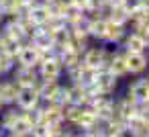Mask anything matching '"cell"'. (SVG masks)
Returning <instances> with one entry per match:
<instances>
[{
    "label": "cell",
    "mask_w": 149,
    "mask_h": 137,
    "mask_svg": "<svg viewBox=\"0 0 149 137\" xmlns=\"http://www.w3.org/2000/svg\"><path fill=\"white\" fill-rule=\"evenodd\" d=\"M21 115H23V110L19 108V106H4L2 108V113H0V131H8L19 119H21Z\"/></svg>",
    "instance_id": "5bb4252c"
},
{
    "label": "cell",
    "mask_w": 149,
    "mask_h": 137,
    "mask_svg": "<svg viewBox=\"0 0 149 137\" xmlns=\"http://www.w3.org/2000/svg\"><path fill=\"white\" fill-rule=\"evenodd\" d=\"M72 135H74V127L68 123H61L49 129V137H72Z\"/></svg>",
    "instance_id": "7402d4cb"
},
{
    "label": "cell",
    "mask_w": 149,
    "mask_h": 137,
    "mask_svg": "<svg viewBox=\"0 0 149 137\" xmlns=\"http://www.w3.org/2000/svg\"><path fill=\"white\" fill-rule=\"evenodd\" d=\"M0 78H4V76H2V74H0Z\"/></svg>",
    "instance_id": "836d02e7"
},
{
    "label": "cell",
    "mask_w": 149,
    "mask_h": 137,
    "mask_svg": "<svg viewBox=\"0 0 149 137\" xmlns=\"http://www.w3.org/2000/svg\"><path fill=\"white\" fill-rule=\"evenodd\" d=\"M10 78L19 84V86H35L39 80V72L33 66H17L10 72Z\"/></svg>",
    "instance_id": "ba28073f"
},
{
    "label": "cell",
    "mask_w": 149,
    "mask_h": 137,
    "mask_svg": "<svg viewBox=\"0 0 149 137\" xmlns=\"http://www.w3.org/2000/svg\"><path fill=\"white\" fill-rule=\"evenodd\" d=\"M125 96L137 104L141 102H147L149 100V76H137L129 86H127V92Z\"/></svg>",
    "instance_id": "3957f363"
},
{
    "label": "cell",
    "mask_w": 149,
    "mask_h": 137,
    "mask_svg": "<svg viewBox=\"0 0 149 137\" xmlns=\"http://www.w3.org/2000/svg\"><path fill=\"white\" fill-rule=\"evenodd\" d=\"M21 2H23V4H29V0H21Z\"/></svg>",
    "instance_id": "4dcf8cb0"
},
{
    "label": "cell",
    "mask_w": 149,
    "mask_h": 137,
    "mask_svg": "<svg viewBox=\"0 0 149 137\" xmlns=\"http://www.w3.org/2000/svg\"><path fill=\"white\" fill-rule=\"evenodd\" d=\"M15 59H17V66H33V68H37V66H39V49H37L33 43L25 41V43L19 47Z\"/></svg>",
    "instance_id": "9c48e42d"
},
{
    "label": "cell",
    "mask_w": 149,
    "mask_h": 137,
    "mask_svg": "<svg viewBox=\"0 0 149 137\" xmlns=\"http://www.w3.org/2000/svg\"><path fill=\"white\" fill-rule=\"evenodd\" d=\"M106 59H108V47L104 45H88L82 53V64L94 70L106 66Z\"/></svg>",
    "instance_id": "277c9868"
},
{
    "label": "cell",
    "mask_w": 149,
    "mask_h": 137,
    "mask_svg": "<svg viewBox=\"0 0 149 137\" xmlns=\"http://www.w3.org/2000/svg\"><path fill=\"white\" fill-rule=\"evenodd\" d=\"M29 19H31V23L33 25H45V21L49 19V13H47V8H29V15H27Z\"/></svg>",
    "instance_id": "44dd1931"
},
{
    "label": "cell",
    "mask_w": 149,
    "mask_h": 137,
    "mask_svg": "<svg viewBox=\"0 0 149 137\" xmlns=\"http://www.w3.org/2000/svg\"><path fill=\"white\" fill-rule=\"evenodd\" d=\"M2 108H4V104H2V102H0V113H2Z\"/></svg>",
    "instance_id": "f546056e"
},
{
    "label": "cell",
    "mask_w": 149,
    "mask_h": 137,
    "mask_svg": "<svg viewBox=\"0 0 149 137\" xmlns=\"http://www.w3.org/2000/svg\"><path fill=\"white\" fill-rule=\"evenodd\" d=\"M125 127H127V135H147L149 123H147L141 115H135V117H131V119L125 123Z\"/></svg>",
    "instance_id": "e0dca14e"
},
{
    "label": "cell",
    "mask_w": 149,
    "mask_h": 137,
    "mask_svg": "<svg viewBox=\"0 0 149 137\" xmlns=\"http://www.w3.org/2000/svg\"><path fill=\"white\" fill-rule=\"evenodd\" d=\"M23 117H25V121H27V123H31V125H37V123L41 121V104H39L37 108L23 110Z\"/></svg>",
    "instance_id": "603a6c76"
},
{
    "label": "cell",
    "mask_w": 149,
    "mask_h": 137,
    "mask_svg": "<svg viewBox=\"0 0 149 137\" xmlns=\"http://www.w3.org/2000/svg\"><path fill=\"white\" fill-rule=\"evenodd\" d=\"M17 68V59L15 55H10L8 51L0 49V74L2 76H10V72Z\"/></svg>",
    "instance_id": "d6986e66"
},
{
    "label": "cell",
    "mask_w": 149,
    "mask_h": 137,
    "mask_svg": "<svg viewBox=\"0 0 149 137\" xmlns=\"http://www.w3.org/2000/svg\"><path fill=\"white\" fill-rule=\"evenodd\" d=\"M116 86H118V78L106 66H102V68L96 70V80L92 84L94 92H98V94H114Z\"/></svg>",
    "instance_id": "6da1fadb"
},
{
    "label": "cell",
    "mask_w": 149,
    "mask_h": 137,
    "mask_svg": "<svg viewBox=\"0 0 149 137\" xmlns=\"http://www.w3.org/2000/svg\"><path fill=\"white\" fill-rule=\"evenodd\" d=\"M39 123L47 125L49 129L55 127V125L65 123V119H63V106L53 104V102H41V121Z\"/></svg>",
    "instance_id": "52a82bcc"
},
{
    "label": "cell",
    "mask_w": 149,
    "mask_h": 137,
    "mask_svg": "<svg viewBox=\"0 0 149 137\" xmlns=\"http://www.w3.org/2000/svg\"><path fill=\"white\" fill-rule=\"evenodd\" d=\"M72 4H76L78 8H82V10H86V4H88V0H70Z\"/></svg>",
    "instance_id": "484cf974"
},
{
    "label": "cell",
    "mask_w": 149,
    "mask_h": 137,
    "mask_svg": "<svg viewBox=\"0 0 149 137\" xmlns=\"http://www.w3.org/2000/svg\"><path fill=\"white\" fill-rule=\"evenodd\" d=\"M106 68L120 80L127 78V51L123 47H108V59H106Z\"/></svg>",
    "instance_id": "7a4b0ae2"
},
{
    "label": "cell",
    "mask_w": 149,
    "mask_h": 137,
    "mask_svg": "<svg viewBox=\"0 0 149 137\" xmlns=\"http://www.w3.org/2000/svg\"><path fill=\"white\" fill-rule=\"evenodd\" d=\"M147 137H149V127H147Z\"/></svg>",
    "instance_id": "d6a6232c"
},
{
    "label": "cell",
    "mask_w": 149,
    "mask_h": 137,
    "mask_svg": "<svg viewBox=\"0 0 149 137\" xmlns=\"http://www.w3.org/2000/svg\"><path fill=\"white\" fill-rule=\"evenodd\" d=\"M96 123H98V117H96V113H94L92 108L84 106V110H82V115H80L78 123L74 125V129L84 133V131H90V129H94V127H96Z\"/></svg>",
    "instance_id": "2e32d148"
},
{
    "label": "cell",
    "mask_w": 149,
    "mask_h": 137,
    "mask_svg": "<svg viewBox=\"0 0 149 137\" xmlns=\"http://www.w3.org/2000/svg\"><path fill=\"white\" fill-rule=\"evenodd\" d=\"M129 19H131V15H129L123 6H114V8H110L108 15H106V21L116 23V25H125L127 29H129Z\"/></svg>",
    "instance_id": "ac0fdd59"
},
{
    "label": "cell",
    "mask_w": 149,
    "mask_h": 137,
    "mask_svg": "<svg viewBox=\"0 0 149 137\" xmlns=\"http://www.w3.org/2000/svg\"><path fill=\"white\" fill-rule=\"evenodd\" d=\"M72 137H84V133H82V131H76V129H74V135H72Z\"/></svg>",
    "instance_id": "4316f807"
},
{
    "label": "cell",
    "mask_w": 149,
    "mask_h": 137,
    "mask_svg": "<svg viewBox=\"0 0 149 137\" xmlns=\"http://www.w3.org/2000/svg\"><path fill=\"white\" fill-rule=\"evenodd\" d=\"M129 15H133V13H137L139 8H141V0H123V4H120Z\"/></svg>",
    "instance_id": "d4e9b609"
},
{
    "label": "cell",
    "mask_w": 149,
    "mask_h": 137,
    "mask_svg": "<svg viewBox=\"0 0 149 137\" xmlns=\"http://www.w3.org/2000/svg\"><path fill=\"white\" fill-rule=\"evenodd\" d=\"M2 45H4V35H2V31H0V49H2Z\"/></svg>",
    "instance_id": "f1b7e54d"
},
{
    "label": "cell",
    "mask_w": 149,
    "mask_h": 137,
    "mask_svg": "<svg viewBox=\"0 0 149 137\" xmlns=\"http://www.w3.org/2000/svg\"><path fill=\"white\" fill-rule=\"evenodd\" d=\"M37 72H39V80H43V82H61V78H63V66L59 64L57 57L41 62L37 66Z\"/></svg>",
    "instance_id": "5b68a950"
},
{
    "label": "cell",
    "mask_w": 149,
    "mask_h": 137,
    "mask_svg": "<svg viewBox=\"0 0 149 137\" xmlns=\"http://www.w3.org/2000/svg\"><path fill=\"white\" fill-rule=\"evenodd\" d=\"M19 84L10 78V76H4L0 78V102L4 106H13L17 102V94H19Z\"/></svg>",
    "instance_id": "30bf717a"
},
{
    "label": "cell",
    "mask_w": 149,
    "mask_h": 137,
    "mask_svg": "<svg viewBox=\"0 0 149 137\" xmlns=\"http://www.w3.org/2000/svg\"><path fill=\"white\" fill-rule=\"evenodd\" d=\"M149 70L147 53H127V72L129 76H143Z\"/></svg>",
    "instance_id": "8fae6325"
},
{
    "label": "cell",
    "mask_w": 149,
    "mask_h": 137,
    "mask_svg": "<svg viewBox=\"0 0 149 137\" xmlns=\"http://www.w3.org/2000/svg\"><path fill=\"white\" fill-rule=\"evenodd\" d=\"M31 127H33V125H31V123H27V121H25V117L21 115V119H19V121L8 129V133H13V135H17V137H29Z\"/></svg>",
    "instance_id": "ffe728a7"
},
{
    "label": "cell",
    "mask_w": 149,
    "mask_h": 137,
    "mask_svg": "<svg viewBox=\"0 0 149 137\" xmlns=\"http://www.w3.org/2000/svg\"><path fill=\"white\" fill-rule=\"evenodd\" d=\"M141 6L143 8H149V0H141Z\"/></svg>",
    "instance_id": "83f0119b"
},
{
    "label": "cell",
    "mask_w": 149,
    "mask_h": 137,
    "mask_svg": "<svg viewBox=\"0 0 149 137\" xmlns=\"http://www.w3.org/2000/svg\"><path fill=\"white\" fill-rule=\"evenodd\" d=\"M104 33H106V19H102V17H92V15H90L88 39H92V41H96V43H98V41L102 43Z\"/></svg>",
    "instance_id": "9a60e30c"
},
{
    "label": "cell",
    "mask_w": 149,
    "mask_h": 137,
    "mask_svg": "<svg viewBox=\"0 0 149 137\" xmlns=\"http://www.w3.org/2000/svg\"><path fill=\"white\" fill-rule=\"evenodd\" d=\"M147 72H149V70H147ZM147 76H149V74H147Z\"/></svg>",
    "instance_id": "e575fe53"
},
{
    "label": "cell",
    "mask_w": 149,
    "mask_h": 137,
    "mask_svg": "<svg viewBox=\"0 0 149 137\" xmlns=\"http://www.w3.org/2000/svg\"><path fill=\"white\" fill-rule=\"evenodd\" d=\"M145 53H147V57H149V45H147V51H145Z\"/></svg>",
    "instance_id": "1f68e13d"
},
{
    "label": "cell",
    "mask_w": 149,
    "mask_h": 137,
    "mask_svg": "<svg viewBox=\"0 0 149 137\" xmlns=\"http://www.w3.org/2000/svg\"><path fill=\"white\" fill-rule=\"evenodd\" d=\"M129 33V29L125 27V25H116V23H110V21H106V33H104V39H102V43H106V45H120V41L125 39V35Z\"/></svg>",
    "instance_id": "4fadbf2b"
},
{
    "label": "cell",
    "mask_w": 149,
    "mask_h": 137,
    "mask_svg": "<svg viewBox=\"0 0 149 137\" xmlns=\"http://www.w3.org/2000/svg\"><path fill=\"white\" fill-rule=\"evenodd\" d=\"M29 137H49V127H47V125H43V123H37V125H33V127H31Z\"/></svg>",
    "instance_id": "cb8c5ba5"
},
{
    "label": "cell",
    "mask_w": 149,
    "mask_h": 137,
    "mask_svg": "<svg viewBox=\"0 0 149 137\" xmlns=\"http://www.w3.org/2000/svg\"><path fill=\"white\" fill-rule=\"evenodd\" d=\"M39 104H41V96H39V90L35 86H21L19 88L15 106H19L21 110H29V108H37Z\"/></svg>",
    "instance_id": "8992f818"
},
{
    "label": "cell",
    "mask_w": 149,
    "mask_h": 137,
    "mask_svg": "<svg viewBox=\"0 0 149 137\" xmlns=\"http://www.w3.org/2000/svg\"><path fill=\"white\" fill-rule=\"evenodd\" d=\"M120 47L127 53H145L147 51V41L141 35H137L135 31H129L125 35V39L120 41Z\"/></svg>",
    "instance_id": "7c38bea8"
}]
</instances>
